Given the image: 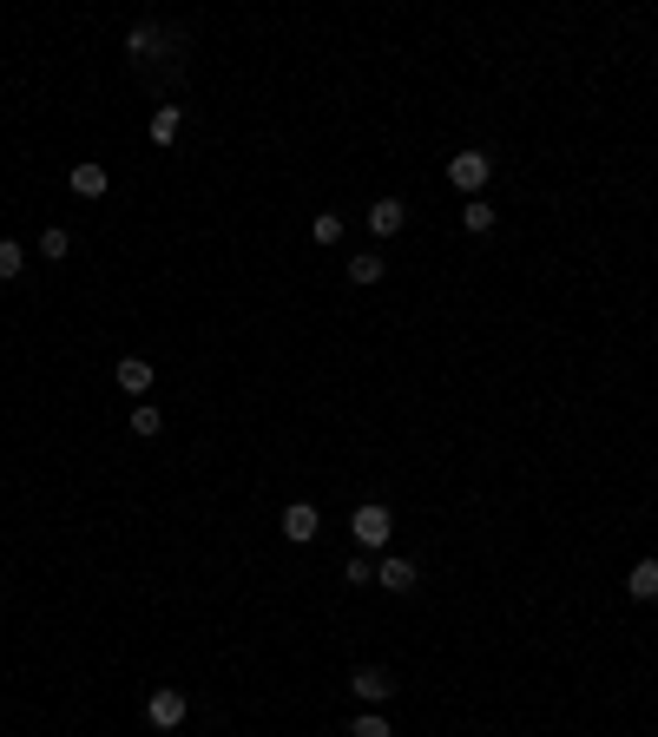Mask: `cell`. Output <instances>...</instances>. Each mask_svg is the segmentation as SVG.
<instances>
[{
    "mask_svg": "<svg viewBox=\"0 0 658 737\" xmlns=\"http://www.w3.org/2000/svg\"><path fill=\"white\" fill-rule=\"evenodd\" d=\"M349 534H356V553H376V547H389V534H395V514L382 501H362L356 514H349Z\"/></svg>",
    "mask_w": 658,
    "mask_h": 737,
    "instance_id": "6da1fadb",
    "label": "cell"
},
{
    "mask_svg": "<svg viewBox=\"0 0 658 737\" xmlns=\"http://www.w3.org/2000/svg\"><path fill=\"white\" fill-rule=\"evenodd\" d=\"M487 172H494V158H487L481 145H468V152L448 158V185L468 191V198H481V191H487Z\"/></svg>",
    "mask_w": 658,
    "mask_h": 737,
    "instance_id": "7a4b0ae2",
    "label": "cell"
},
{
    "mask_svg": "<svg viewBox=\"0 0 658 737\" xmlns=\"http://www.w3.org/2000/svg\"><path fill=\"white\" fill-rule=\"evenodd\" d=\"M145 718H152V731H178V724L191 718V698L178 685H158L152 698H145Z\"/></svg>",
    "mask_w": 658,
    "mask_h": 737,
    "instance_id": "3957f363",
    "label": "cell"
},
{
    "mask_svg": "<svg viewBox=\"0 0 658 737\" xmlns=\"http://www.w3.org/2000/svg\"><path fill=\"white\" fill-rule=\"evenodd\" d=\"M349 691L376 711V705H389V698H395V678L382 672V665H356V672H349Z\"/></svg>",
    "mask_w": 658,
    "mask_h": 737,
    "instance_id": "277c9868",
    "label": "cell"
},
{
    "mask_svg": "<svg viewBox=\"0 0 658 737\" xmlns=\"http://www.w3.org/2000/svg\"><path fill=\"white\" fill-rule=\"evenodd\" d=\"M316 527H323V514H316L310 501H290V507H283V540L310 547V540H316Z\"/></svg>",
    "mask_w": 658,
    "mask_h": 737,
    "instance_id": "5b68a950",
    "label": "cell"
},
{
    "mask_svg": "<svg viewBox=\"0 0 658 737\" xmlns=\"http://www.w3.org/2000/svg\"><path fill=\"white\" fill-rule=\"evenodd\" d=\"M66 185H73V198H106V165H99V158H79L73 172H66Z\"/></svg>",
    "mask_w": 658,
    "mask_h": 737,
    "instance_id": "8992f818",
    "label": "cell"
},
{
    "mask_svg": "<svg viewBox=\"0 0 658 737\" xmlns=\"http://www.w3.org/2000/svg\"><path fill=\"white\" fill-rule=\"evenodd\" d=\"M362 224H369V231H376V237H395V231H402V224H408V204H402V198H376V204H369V218H362Z\"/></svg>",
    "mask_w": 658,
    "mask_h": 737,
    "instance_id": "52a82bcc",
    "label": "cell"
},
{
    "mask_svg": "<svg viewBox=\"0 0 658 737\" xmlns=\"http://www.w3.org/2000/svg\"><path fill=\"white\" fill-rule=\"evenodd\" d=\"M415 580H422L415 560H382L376 566V586H382V593H415Z\"/></svg>",
    "mask_w": 658,
    "mask_h": 737,
    "instance_id": "ba28073f",
    "label": "cell"
},
{
    "mask_svg": "<svg viewBox=\"0 0 658 737\" xmlns=\"http://www.w3.org/2000/svg\"><path fill=\"white\" fill-rule=\"evenodd\" d=\"M119 389H126V395H152V362H145V356H119Z\"/></svg>",
    "mask_w": 658,
    "mask_h": 737,
    "instance_id": "9c48e42d",
    "label": "cell"
},
{
    "mask_svg": "<svg viewBox=\"0 0 658 737\" xmlns=\"http://www.w3.org/2000/svg\"><path fill=\"white\" fill-rule=\"evenodd\" d=\"M626 593L639 599V606H645V599H658V560H639V566H632V573H626Z\"/></svg>",
    "mask_w": 658,
    "mask_h": 737,
    "instance_id": "30bf717a",
    "label": "cell"
},
{
    "mask_svg": "<svg viewBox=\"0 0 658 737\" xmlns=\"http://www.w3.org/2000/svg\"><path fill=\"white\" fill-rule=\"evenodd\" d=\"M178 132H185V112H178V106H158L152 112V145H172Z\"/></svg>",
    "mask_w": 658,
    "mask_h": 737,
    "instance_id": "8fae6325",
    "label": "cell"
},
{
    "mask_svg": "<svg viewBox=\"0 0 658 737\" xmlns=\"http://www.w3.org/2000/svg\"><path fill=\"white\" fill-rule=\"evenodd\" d=\"M158 47H165V33H158V27H152V20H139V27H132V33H126V53H139V60H152V53H158Z\"/></svg>",
    "mask_w": 658,
    "mask_h": 737,
    "instance_id": "7c38bea8",
    "label": "cell"
},
{
    "mask_svg": "<svg viewBox=\"0 0 658 737\" xmlns=\"http://www.w3.org/2000/svg\"><path fill=\"white\" fill-rule=\"evenodd\" d=\"M461 231H474V237L494 231V211H487V198H468V204H461Z\"/></svg>",
    "mask_w": 658,
    "mask_h": 737,
    "instance_id": "4fadbf2b",
    "label": "cell"
},
{
    "mask_svg": "<svg viewBox=\"0 0 658 737\" xmlns=\"http://www.w3.org/2000/svg\"><path fill=\"white\" fill-rule=\"evenodd\" d=\"M343 586H376V560H369V553H349V560H343Z\"/></svg>",
    "mask_w": 658,
    "mask_h": 737,
    "instance_id": "5bb4252c",
    "label": "cell"
},
{
    "mask_svg": "<svg viewBox=\"0 0 658 737\" xmlns=\"http://www.w3.org/2000/svg\"><path fill=\"white\" fill-rule=\"evenodd\" d=\"M349 283H382V257L376 251H356V257H349Z\"/></svg>",
    "mask_w": 658,
    "mask_h": 737,
    "instance_id": "9a60e30c",
    "label": "cell"
},
{
    "mask_svg": "<svg viewBox=\"0 0 658 737\" xmlns=\"http://www.w3.org/2000/svg\"><path fill=\"white\" fill-rule=\"evenodd\" d=\"M310 237H316V244H343V218H336V211H316Z\"/></svg>",
    "mask_w": 658,
    "mask_h": 737,
    "instance_id": "2e32d148",
    "label": "cell"
},
{
    "mask_svg": "<svg viewBox=\"0 0 658 737\" xmlns=\"http://www.w3.org/2000/svg\"><path fill=\"white\" fill-rule=\"evenodd\" d=\"M20 270H27V251H20L14 237H7V244H0V283H14Z\"/></svg>",
    "mask_w": 658,
    "mask_h": 737,
    "instance_id": "e0dca14e",
    "label": "cell"
},
{
    "mask_svg": "<svg viewBox=\"0 0 658 737\" xmlns=\"http://www.w3.org/2000/svg\"><path fill=\"white\" fill-rule=\"evenodd\" d=\"M349 737H395V731H389V718H382V711H362V718L349 724Z\"/></svg>",
    "mask_w": 658,
    "mask_h": 737,
    "instance_id": "ac0fdd59",
    "label": "cell"
},
{
    "mask_svg": "<svg viewBox=\"0 0 658 737\" xmlns=\"http://www.w3.org/2000/svg\"><path fill=\"white\" fill-rule=\"evenodd\" d=\"M158 428H165V415H158L152 402H139V408H132V435H158Z\"/></svg>",
    "mask_w": 658,
    "mask_h": 737,
    "instance_id": "d6986e66",
    "label": "cell"
},
{
    "mask_svg": "<svg viewBox=\"0 0 658 737\" xmlns=\"http://www.w3.org/2000/svg\"><path fill=\"white\" fill-rule=\"evenodd\" d=\"M40 251H47V257H66V251H73V237L53 224V231H40Z\"/></svg>",
    "mask_w": 658,
    "mask_h": 737,
    "instance_id": "ffe728a7",
    "label": "cell"
}]
</instances>
